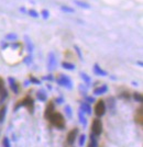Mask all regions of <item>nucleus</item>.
<instances>
[{"instance_id": "f257e3e1", "label": "nucleus", "mask_w": 143, "mask_h": 147, "mask_svg": "<svg viewBox=\"0 0 143 147\" xmlns=\"http://www.w3.org/2000/svg\"><path fill=\"white\" fill-rule=\"evenodd\" d=\"M52 124L56 126L57 129H64L65 126V120H64V117H63L61 113L58 112H54L50 117Z\"/></svg>"}, {"instance_id": "f03ea898", "label": "nucleus", "mask_w": 143, "mask_h": 147, "mask_svg": "<svg viewBox=\"0 0 143 147\" xmlns=\"http://www.w3.org/2000/svg\"><path fill=\"white\" fill-rule=\"evenodd\" d=\"M56 82L57 85L64 87V88H67L68 90H72L73 89V81L69 78V76H66L64 74H61L58 76V78L56 79Z\"/></svg>"}, {"instance_id": "7ed1b4c3", "label": "nucleus", "mask_w": 143, "mask_h": 147, "mask_svg": "<svg viewBox=\"0 0 143 147\" xmlns=\"http://www.w3.org/2000/svg\"><path fill=\"white\" fill-rule=\"evenodd\" d=\"M106 112V104H105V101L102 100H99L97 101V104L95 105V114L97 117H102Z\"/></svg>"}, {"instance_id": "20e7f679", "label": "nucleus", "mask_w": 143, "mask_h": 147, "mask_svg": "<svg viewBox=\"0 0 143 147\" xmlns=\"http://www.w3.org/2000/svg\"><path fill=\"white\" fill-rule=\"evenodd\" d=\"M91 129H93V134L96 135V136H99L102 133V123L99 119H95L93 122V126H91Z\"/></svg>"}, {"instance_id": "39448f33", "label": "nucleus", "mask_w": 143, "mask_h": 147, "mask_svg": "<svg viewBox=\"0 0 143 147\" xmlns=\"http://www.w3.org/2000/svg\"><path fill=\"white\" fill-rule=\"evenodd\" d=\"M57 66V59H56V56L53 52L49 53L47 56V68L50 71H53Z\"/></svg>"}, {"instance_id": "423d86ee", "label": "nucleus", "mask_w": 143, "mask_h": 147, "mask_svg": "<svg viewBox=\"0 0 143 147\" xmlns=\"http://www.w3.org/2000/svg\"><path fill=\"white\" fill-rule=\"evenodd\" d=\"M22 102H23V107H26L29 109V111L33 112V110H34V101H33V99L30 98V97H26L25 99L22 100Z\"/></svg>"}, {"instance_id": "0eeeda50", "label": "nucleus", "mask_w": 143, "mask_h": 147, "mask_svg": "<svg viewBox=\"0 0 143 147\" xmlns=\"http://www.w3.org/2000/svg\"><path fill=\"white\" fill-rule=\"evenodd\" d=\"M77 133H78V129H72V131L68 133V135H67V143H68L69 145H73V144L75 143V140H76Z\"/></svg>"}, {"instance_id": "6e6552de", "label": "nucleus", "mask_w": 143, "mask_h": 147, "mask_svg": "<svg viewBox=\"0 0 143 147\" xmlns=\"http://www.w3.org/2000/svg\"><path fill=\"white\" fill-rule=\"evenodd\" d=\"M94 73H95V75L101 76V77H105V76L108 75V73H107L106 70H104L98 64H95V65H94Z\"/></svg>"}, {"instance_id": "1a4fd4ad", "label": "nucleus", "mask_w": 143, "mask_h": 147, "mask_svg": "<svg viewBox=\"0 0 143 147\" xmlns=\"http://www.w3.org/2000/svg\"><path fill=\"white\" fill-rule=\"evenodd\" d=\"M54 113V103L53 102H50L49 105L46 107V109H45V112H44V117L45 119H50L51 115Z\"/></svg>"}, {"instance_id": "9d476101", "label": "nucleus", "mask_w": 143, "mask_h": 147, "mask_svg": "<svg viewBox=\"0 0 143 147\" xmlns=\"http://www.w3.org/2000/svg\"><path fill=\"white\" fill-rule=\"evenodd\" d=\"M107 91H108V86H107V85H102V86H100V87H97V88L94 90V94H95V96H101V94L106 93Z\"/></svg>"}, {"instance_id": "9b49d317", "label": "nucleus", "mask_w": 143, "mask_h": 147, "mask_svg": "<svg viewBox=\"0 0 143 147\" xmlns=\"http://www.w3.org/2000/svg\"><path fill=\"white\" fill-rule=\"evenodd\" d=\"M24 40H25V45H26V51H28L29 53H32V52L34 51V45L32 43L31 38L28 36V35H25Z\"/></svg>"}, {"instance_id": "f8f14e48", "label": "nucleus", "mask_w": 143, "mask_h": 147, "mask_svg": "<svg viewBox=\"0 0 143 147\" xmlns=\"http://www.w3.org/2000/svg\"><path fill=\"white\" fill-rule=\"evenodd\" d=\"M81 110L84 112V113H86V114H91V107H90V104L87 103V102H84V103L81 104Z\"/></svg>"}, {"instance_id": "ddd939ff", "label": "nucleus", "mask_w": 143, "mask_h": 147, "mask_svg": "<svg viewBox=\"0 0 143 147\" xmlns=\"http://www.w3.org/2000/svg\"><path fill=\"white\" fill-rule=\"evenodd\" d=\"M74 3L77 7H79L81 9H90V5L86 2V1H83V0H74Z\"/></svg>"}, {"instance_id": "4468645a", "label": "nucleus", "mask_w": 143, "mask_h": 147, "mask_svg": "<svg viewBox=\"0 0 143 147\" xmlns=\"http://www.w3.org/2000/svg\"><path fill=\"white\" fill-rule=\"evenodd\" d=\"M37 97L40 101L44 102V101H46V99H47V94H46V92L44 91L43 89H40V90L37 92Z\"/></svg>"}, {"instance_id": "2eb2a0df", "label": "nucleus", "mask_w": 143, "mask_h": 147, "mask_svg": "<svg viewBox=\"0 0 143 147\" xmlns=\"http://www.w3.org/2000/svg\"><path fill=\"white\" fill-rule=\"evenodd\" d=\"M8 81H9V84H10V88L12 89V91L14 92V93H18L19 89H18L17 84H16V80H14V78H12V77H9V78H8Z\"/></svg>"}, {"instance_id": "dca6fc26", "label": "nucleus", "mask_w": 143, "mask_h": 147, "mask_svg": "<svg viewBox=\"0 0 143 147\" xmlns=\"http://www.w3.org/2000/svg\"><path fill=\"white\" fill-rule=\"evenodd\" d=\"M7 98H8V91H7L6 89H5V87H3V88L0 89V105L5 102V100Z\"/></svg>"}, {"instance_id": "f3484780", "label": "nucleus", "mask_w": 143, "mask_h": 147, "mask_svg": "<svg viewBox=\"0 0 143 147\" xmlns=\"http://www.w3.org/2000/svg\"><path fill=\"white\" fill-rule=\"evenodd\" d=\"M78 119H79V122L84 125V126H86L87 125V120H86V117H85V115H84V112L79 109V111H78Z\"/></svg>"}, {"instance_id": "a211bd4d", "label": "nucleus", "mask_w": 143, "mask_h": 147, "mask_svg": "<svg viewBox=\"0 0 143 147\" xmlns=\"http://www.w3.org/2000/svg\"><path fill=\"white\" fill-rule=\"evenodd\" d=\"M62 67L64 68V69H67V70H74L75 65L74 64H72V63H68V61H63Z\"/></svg>"}, {"instance_id": "6ab92c4d", "label": "nucleus", "mask_w": 143, "mask_h": 147, "mask_svg": "<svg viewBox=\"0 0 143 147\" xmlns=\"http://www.w3.org/2000/svg\"><path fill=\"white\" fill-rule=\"evenodd\" d=\"M6 113H7V107L5 105V107H2V108L0 109V124L3 123V121H5Z\"/></svg>"}, {"instance_id": "aec40b11", "label": "nucleus", "mask_w": 143, "mask_h": 147, "mask_svg": "<svg viewBox=\"0 0 143 147\" xmlns=\"http://www.w3.org/2000/svg\"><path fill=\"white\" fill-rule=\"evenodd\" d=\"M89 147H98V141L96 135H94L93 133L90 134V146Z\"/></svg>"}, {"instance_id": "412c9836", "label": "nucleus", "mask_w": 143, "mask_h": 147, "mask_svg": "<svg viewBox=\"0 0 143 147\" xmlns=\"http://www.w3.org/2000/svg\"><path fill=\"white\" fill-rule=\"evenodd\" d=\"M61 10L63 12H67V13H74L75 12V9L74 8H70L68 6H62L61 7Z\"/></svg>"}, {"instance_id": "4be33fe9", "label": "nucleus", "mask_w": 143, "mask_h": 147, "mask_svg": "<svg viewBox=\"0 0 143 147\" xmlns=\"http://www.w3.org/2000/svg\"><path fill=\"white\" fill-rule=\"evenodd\" d=\"M81 79L84 80L87 85H89L90 82H91V79H90V77L88 76L87 74H85V73H81Z\"/></svg>"}, {"instance_id": "5701e85b", "label": "nucleus", "mask_w": 143, "mask_h": 147, "mask_svg": "<svg viewBox=\"0 0 143 147\" xmlns=\"http://www.w3.org/2000/svg\"><path fill=\"white\" fill-rule=\"evenodd\" d=\"M65 113H66V115H67V117H72V115H73V110H72V108H70V105H68V104H66L65 105Z\"/></svg>"}, {"instance_id": "b1692460", "label": "nucleus", "mask_w": 143, "mask_h": 147, "mask_svg": "<svg viewBox=\"0 0 143 147\" xmlns=\"http://www.w3.org/2000/svg\"><path fill=\"white\" fill-rule=\"evenodd\" d=\"M41 16H42V18H43L44 20H47V19L50 18V12H49V10L43 9L42 12H41Z\"/></svg>"}, {"instance_id": "393cba45", "label": "nucleus", "mask_w": 143, "mask_h": 147, "mask_svg": "<svg viewBox=\"0 0 143 147\" xmlns=\"http://www.w3.org/2000/svg\"><path fill=\"white\" fill-rule=\"evenodd\" d=\"M17 38H18V36L14 33H10V34H7L6 35V40H8V41H14Z\"/></svg>"}, {"instance_id": "a878e982", "label": "nucleus", "mask_w": 143, "mask_h": 147, "mask_svg": "<svg viewBox=\"0 0 143 147\" xmlns=\"http://www.w3.org/2000/svg\"><path fill=\"white\" fill-rule=\"evenodd\" d=\"M29 81H30V84H34V85H39V86L42 84V82H41V80L35 78V77H30Z\"/></svg>"}, {"instance_id": "bb28decb", "label": "nucleus", "mask_w": 143, "mask_h": 147, "mask_svg": "<svg viewBox=\"0 0 143 147\" xmlns=\"http://www.w3.org/2000/svg\"><path fill=\"white\" fill-rule=\"evenodd\" d=\"M85 142H86V136L84 134H81V136H79V141H78V145L81 147L84 146V144H85Z\"/></svg>"}, {"instance_id": "cd10ccee", "label": "nucleus", "mask_w": 143, "mask_h": 147, "mask_svg": "<svg viewBox=\"0 0 143 147\" xmlns=\"http://www.w3.org/2000/svg\"><path fill=\"white\" fill-rule=\"evenodd\" d=\"M29 14L31 16L32 18H39L40 17V14H39V12H37V10H34V9H31V10H29Z\"/></svg>"}, {"instance_id": "c85d7f7f", "label": "nucleus", "mask_w": 143, "mask_h": 147, "mask_svg": "<svg viewBox=\"0 0 143 147\" xmlns=\"http://www.w3.org/2000/svg\"><path fill=\"white\" fill-rule=\"evenodd\" d=\"M133 98H134V100L138 101V102H142V100H143L142 94H141V93H138V92H136V93L133 94Z\"/></svg>"}, {"instance_id": "c756f323", "label": "nucleus", "mask_w": 143, "mask_h": 147, "mask_svg": "<svg viewBox=\"0 0 143 147\" xmlns=\"http://www.w3.org/2000/svg\"><path fill=\"white\" fill-rule=\"evenodd\" d=\"M32 61H33L32 56H31V55H29V56H26V57L24 58V61H23V63H24L25 65H31V64H32Z\"/></svg>"}, {"instance_id": "7c9ffc66", "label": "nucleus", "mask_w": 143, "mask_h": 147, "mask_svg": "<svg viewBox=\"0 0 143 147\" xmlns=\"http://www.w3.org/2000/svg\"><path fill=\"white\" fill-rule=\"evenodd\" d=\"M2 145H3V147H11V145H10V141H9L8 137H5V138H3Z\"/></svg>"}, {"instance_id": "2f4dec72", "label": "nucleus", "mask_w": 143, "mask_h": 147, "mask_svg": "<svg viewBox=\"0 0 143 147\" xmlns=\"http://www.w3.org/2000/svg\"><path fill=\"white\" fill-rule=\"evenodd\" d=\"M74 49H75V51H76V53H77V55H78V57H79L81 59H83V55H81V49H79V47H78L77 45H75Z\"/></svg>"}, {"instance_id": "473e14b6", "label": "nucleus", "mask_w": 143, "mask_h": 147, "mask_svg": "<svg viewBox=\"0 0 143 147\" xmlns=\"http://www.w3.org/2000/svg\"><path fill=\"white\" fill-rule=\"evenodd\" d=\"M85 97V99H86V101H87V103H94L95 102V98L94 97H88V96H84Z\"/></svg>"}, {"instance_id": "72a5a7b5", "label": "nucleus", "mask_w": 143, "mask_h": 147, "mask_svg": "<svg viewBox=\"0 0 143 147\" xmlns=\"http://www.w3.org/2000/svg\"><path fill=\"white\" fill-rule=\"evenodd\" d=\"M55 102L57 104H63L64 103V98L63 97H58V98L55 99Z\"/></svg>"}, {"instance_id": "f704fd0d", "label": "nucleus", "mask_w": 143, "mask_h": 147, "mask_svg": "<svg viewBox=\"0 0 143 147\" xmlns=\"http://www.w3.org/2000/svg\"><path fill=\"white\" fill-rule=\"evenodd\" d=\"M44 80H50V81H53L54 80V77H53V75H49V76H45L43 77Z\"/></svg>"}, {"instance_id": "c9c22d12", "label": "nucleus", "mask_w": 143, "mask_h": 147, "mask_svg": "<svg viewBox=\"0 0 143 147\" xmlns=\"http://www.w3.org/2000/svg\"><path fill=\"white\" fill-rule=\"evenodd\" d=\"M19 46H20V43H18V42H14V43L11 44V47H12L13 49H18Z\"/></svg>"}, {"instance_id": "e433bc0d", "label": "nucleus", "mask_w": 143, "mask_h": 147, "mask_svg": "<svg viewBox=\"0 0 143 147\" xmlns=\"http://www.w3.org/2000/svg\"><path fill=\"white\" fill-rule=\"evenodd\" d=\"M8 46H9V44L7 43V42H1V49H7Z\"/></svg>"}, {"instance_id": "4c0bfd02", "label": "nucleus", "mask_w": 143, "mask_h": 147, "mask_svg": "<svg viewBox=\"0 0 143 147\" xmlns=\"http://www.w3.org/2000/svg\"><path fill=\"white\" fill-rule=\"evenodd\" d=\"M21 107H23V102H22V101H20V102H19L18 105H17V107L14 108V111H18L19 108H21Z\"/></svg>"}, {"instance_id": "58836bf2", "label": "nucleus", "mask_w": 143, "mask_h": 147, "mask_svg": "<svg viewBox=\"0 0 143 147\" xmlns=\"http://www.w3.org/2000/svg\"><path fill=\"white\" fill-rule=\"evenodd\" d=\"M79 89H81V91H84V92L87 91V87L84 86V85H81V86H79Z\"/></svg>"}, {"instance_id": "ea45409f", "label": "nucleus", "mask_w": 143, "mask_h": 147, "mask_svg": "<svg viewBox=\"0 0 143 147\" xmlns=\"http://www.w3.org/2000/svg\"><path fill=\"white\" fill-rule=\"evenodd\" d=\"M20 12H22V13L26 12V10H25V7H21V8H20Z\"/></svg>"}, {"instance_id": "a19ab883", "label": "nucleus", "mask_w": 143, "mask_h": 147, "mask_svg": "<svg viewBox=\"0 0 143 147\" xmlns=\"http://www.w3.org/2000/svg\"><path fill=\"white\" fill-rule=\"evenodd\" d=\"M1 88H3V80L0 78V89H1Z\"/></svg>"}, {"instance_id": "79ce46f5", "label": "nucleus", "mask_w": 143, "mask_h": 147, "mask_svg": "<svg viewBox=\"0 0 143 147\" xmlns=\"http://www.w3.org/2000/svg\"><path fill=\"white\" fill-rule=\"evenodd\" d=\"M29 84H30V81H29V80H26V81H24V86H28Z\"/></svg>"}, {"instance_id": "37998d69", "label": "nucleus", "mask_w": 143, "mask_h": 147, "mask_svg": "<svg viewBox=\"0 0 143 147\" xmlns=\"http://www.w3.org/2000/svg\"><path fill=\"white\" fill-rule=\"evenodd\" d=\"M47 89H49V90H52V86H51V85H47Z\"/></svg>"}]
</instances>
